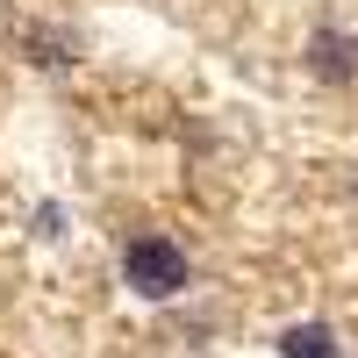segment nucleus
Listing matches in <instances>:
<instances>
[{
	"label": "nucleus",
	"mask_w": 358,
	"mask_h": 358,
	"mask_svg": "<svg viewBox=\"0 0 358 358\" xmlns=\"http://www.w3.org/2000/svg\"><path fill=\"white\" fill-rule=\"evenodd\" d=\"M280 358H337V330L330 322H287L280 330Z\"/></svg>",
	"instance_id": "nucleus-3"
},
{
	"label": "nucleus",
	"mask_w": 358,
	"mask_h": 358,
	"mask_svg": "<svg viewBox=\"0 0 358 358\" xmlns=\"http://www.w3.org/2000/svg\"><path fill=\"white\" fill-rule=\"evenodd\" d=\"M187 280H194V265H187V251H179L172 236L143 229V236L122 244V287L136 301H172V294H187Z\"/></svg>",
	"instance_id": "nucleus-1"
},
{
	"label": "nucleus",
	"mask_w": 358,
	"mask_h": 358,
	"mask_svg": "<svg viewBox=\"0 0 358 358\" xmlns=\"http://www.w3.org/2000/svg\"><path fill=\"white\" fill-rule=\"evenodd\" d=\"M308 72L330 79V86L358 79V36H351V29H315V36H308Z\"/></svg>",
	"instance_id": "nucleus-2"
}]
</instances>
